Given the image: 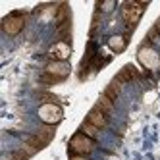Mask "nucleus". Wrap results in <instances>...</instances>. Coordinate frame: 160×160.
Segmentation results:
<instances>
[{"instance_id": "obj_1", "label": "nucleus", "mask_w": 160, "mask_h": 160, "mask_svg": "<svg viewBox=\"0 0 160 160\" xmlns=\"http://www.w3.org/2000/svg\"><path fill=\"white\" fill-rule=\"evenodd\" d=\"M147 4H141V2H125L122 6V19L128 27H135L139 23V19L145 12Z\"/></svg>"}, {"instance_id": "obj_2", "label": "nucleus", "mask_w": 160, "mask_h": 160, "mask_svg": "<svg viewBox=\"0 0 160 160\" xmlns=\"http://www.w3.org/2000/svg\"><path fill=\"white\" fill-rule=\"evenodd\" d=\"M39 118L42 123H47V125H56L58 122H62L64 118V112L58 104H54V102H44V104L39 106Z\"/></svg>"}, {"instance_id": "obj_3", "label": "nucleus", "mask_w": 160, "mask_h": 160, "mask_svg": "<svg viewBox=\"0 0 160 160\" xmlns=\"http://www.w3.org/2000/svg\"><path fill=\"white\" fill-rule=\"evenodd\" d=\"M93 148H95V143L91 137H87L85 133H75L72 139H70V151L75 152L77 156H87L93 152Z\"/></svg>"}, {"instance_id": "obj_4", "label": "nucleus", "mask_w": 160, "mask_h": 160, "mask_svg": "<svg viewBox=\"0 0 160 160\" xmlns=\"http://www.w3.org/2000/svg\"><path fill=\"white\" fill-rule=\"evenodd\" d=\"M70 73V64L68 62H50L47 66V75H44V83H56L58 79H64Z\"/></svg>"}, {"instance_id": "obj_5", "label": "nucleus", "mask_w": 160, "mask_h": 160, "mask_svg": "<svg viewBox=\"0 0 160 160\" xmlns=\"http://www.w3.org/2000/svg\"><path fill=\"white\" fill-rule=\"evenodd\" d=\"M25 27V16L23 14H10L2 21V31L6 35H19Z\"/></svg>"}, {"instance_id": "obj_6", "label": "nucleus", "mask_w": 160, "mask_h": 160, "mask_svg": "<svg viewBox=\"0 0 160 160\" xmlns=\"http://www.w3.org/2000/svg\"><path fill=\"white\" fill-rule=\"evenodd\" d=\"M70 56H72V48L68 42H56L48 50V58H52L54 62H68Z\"/></svg>"}, {"instance_id": "obj_7", "label": "nucleus", "mask_w": 160, "mask_h": 160, "mask_svg": "<svg viewBox=\"0 0 160 160\" xmlns=\"http://www.w3.org/2000/svg\"><path fill=\"white\" fill-rule=\"evenodd\" d=\"M137 56H139L141 64L147 68V70H156V68H158L160 58H158V54L154 52V48H151V47H143Z\"/></svg>"}, {"instance_id": "obj_8", "label": "nucleus", "mask_w": 160, "mask_h": 160, "mask_svg": "<svg viewBox=\"0 0 160 160\" xmlns=\"http://www.w3.org/2000/svg\"><path fill=\"white\" fill-rule=\"evenodd\" d=\"M85 122L93 123L97 129H104L106 125H108V116H106V112H104V110H100L98 106H95L93 110L87 114V120H85Z\"/></svg>"}, {"instance_id": "obj_9", "label": "nucleus", "mask_w": 160, "mask_h": 160, "mask_svg": "<svg viewBox=\"0 0 160 160\" xmlns=\"http://www.w3.org/2000/svg\"><path fill=\"white\" fill-rule=\"evenodd\" d=\"M108 47H110V50L112 52H116V54H120V52H123L125 50V47H128V37L125 35H112L110 39H108Z\"/></svg>"}, {"instance_id": "obj_10", "label": "nucleus", "mask_w": 160, "mask_h": 160, "mask_svg": "<svg viewBox=\"0 0 160 160\" xmlns=\"http://www.w3.org/2000/svg\"><path fill=\"white\" fill-rule=\"evenodd\" d=\"M135 77H137V72H135L133 66H125L123 70L116 75V79H118L120 83H129V81H133Z\"/></svg>"}, {"instance_id": "obj_11", "label": "nucleus", "mask_w": 160, "mask_h": 160, "mask_svg": "<svg viewBox=\"0 0 160 160\" xmlns=\"http://www.w3.org/2000/svg\"><path fill=\"white\" fill-rule=\"evenodd\" d=\"M120 93H122V83L118 81V79H114V81L106 87V91H104V97H108L112 102H116V98L120 97Z\"/></svg>"}, {"instance_id": "obj_12", "label": "nucleus", "mask_w": 160, "mask_h": 160, "mask_svg": "<svg viewBox=\"0 0 160 160\" xmlns=\"http://www.w3.org/2000/svg\"><path fill=\"white\" fill-rule=\"evenodd\" d=\"M81 133H85L87 137H91V139H95V137L98 135V129L95 128L93 123H89V122H85V123L81 125Z\"/></svg>"}, {"instance_id": "obj_13", "label": "nucleus", "mask_w": 160, "mask_h": 160, "mask_svg": "<svg viewBox=\"0 0 160 160\" xmlns=\"http://www.w3.org/2000/svg\"><path fill=\"white\" fill-rule=\"evenodd\" d=\"M100 110H104V112H112V108H114V102L108 98V97H104L102 95L100 98H98V104H97Z\"/></svg>"}, {"instance_id": "obj_14", "label": "nucleus", "mask_w": 160, "mask_h": 160, "mask_svg": "<svg viewBox=\"0 0 160 160\" xmlns=\"http://www.w3.org/2000/svg\"><path fill=\"white\" fill-rule=\"evenodd\" d=\"M114 8H116V2H114V0H110V2H100L98 6H97V10H98V12H112V10Z\"/></svg>"}, {"instance_id": "obj_15", "label": "nucleus", "mask_w": 160, "mask_h": 160, "mask_svg": "<svg viewBox=\"0 0 160 160\" xmlns=\"http://www.w3.org/2000/svg\"><path fill=\"white\" fill-rule=\"evenodd\" d=\"M72 160H83V158H81V156H73Z\"/></svg>"}]
</instances>
